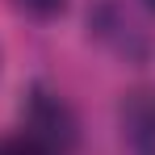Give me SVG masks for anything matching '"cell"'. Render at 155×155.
<instances>
[{
	"mask_svg": "<svg viewBox=\"0 0 155 155\" xmlns=\"http://www.w3.org/2000/svg\"><path fill=\"white\" fill-rule=\"evenodd\" d=\"M0 155H54L51 143L34 138V134H13V138H0Z\"/></svg>",
	"mask_w": 155,
	"mask_h": 155,
	"instance_id": "cell-1",
	"label": "cell"
},
{
	"mask_svg": "<svg viewBox=\"0 0 155 155\" xmlns=\"http://www.w3.org/2000/svg\"><path fill=\"white\" fill-rule=\"evenodd\" d=\"M21 13H29V17H38V21H46V17H59L63 8H67V0H13Z\"/></svg>",
	"mask_w": 155,
	"mask_h": 155,
	"instance_id": "cell-2",
	"label": "cell"
},
{
	"mask_svg": "<svg viewBox=\"0 0 155 155\" xmlns=\"http://www.w3.org/2000/svg\"><path fill=\"white\" fill-rule=\"evenodd\" d=\"M143 4H151V8H155V0H143Z\"/></svg>",
	"mask_w": 155,
	"mask_h": 155,
	"instance_id": "cell-3",
	"label": "cell"
}]
</instances>
